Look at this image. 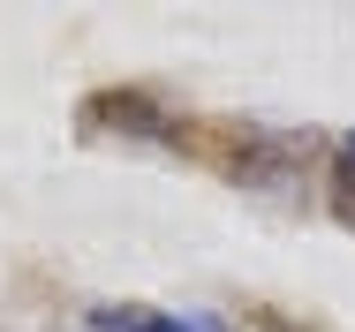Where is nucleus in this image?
Masks as SVG:
<instances>
[{
  "label": "nucleus",
  "mask_w": 355,
  "mask_h": 332,
  "mask_svg": "<svg viewBox=\"0 0 355 332\" xmlns=\"http://www.w3.org/2000/svg\"><path fill=\"white\" fill-rule=\"evenodd\" d=\"M83 129H114V136H144V143H166V114L151 106V91H91L83 98Z\"/></svg>",
  "instance_id": "f257e3e1"
},
{
  "label": "nucleus",
  "mask_w": 355,
  "mask_h": 332,
  "mask_svg": "<svg viewBox=\"0 0 355 332\" xmlns=\"http://www.w3.org/2000/svg\"><path fill=\"white\" fill-rule=\"evenodd\" d=\"M91 332H227L212 317H166V310H137V302H106L91 310Z\"/></svg>",
  "instance_id": "f03ea898"
},
{
  "label": "nucleus",
  "mask_w": 355,
  "mask_h": 332,
  "mask_svg": "<svg viewBox=\"0 0 355 332\" xmlns=\"http://www.w3.org/2000/svg\"><path fill=\"white\" fill-rule=\"evenodd\" d=\"M333 211H340V227H355V136L333 143Z\"/></svg>",
  "instance_id": "7ed1b4c3"
}]
</instances>
